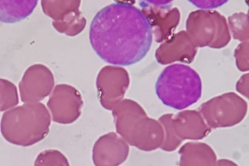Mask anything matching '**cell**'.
<instances>
[{
    "label": "cell",
    "mask_w": 249,
    "mask_h": 166,
    "mask_svg": "<svg viewBox=\"0 0 249 166\" xmlns=\"http://www.w3.org/2000/svg\"><path fill=\"white\" fill-rule=\"evenodd\" d=\"M196 7L202 9H214L225 4L229 0H188Z\"/></svg>",
    "instance_id": "17"
},
{
    "label": "cell",
    "mask_w": 249,
    "mask_h": 166,
    "mask_svg": "<svg viewBox=\"0 0 249 166\" xmlns=\"http://www.w3.org/2000/svg\"><path fill=\"white\" fill-rule=\"evenodd\" d=\"M83 101L79 92L67 85L56 86L47 106L53 121L60 124H70L80 116Z\"/></svg>",
    "instance_id": "8"
},
{
    "label": "cell",
    "mask_w": 249,
    "mask_h": 166,
    "mask_svg": "<svg viewBox=\"0 0 249 166\" xmlns=\"http://www.w3.org/2000/svg\"><path fill=\"white\" fill-rule=\"evenodd\" d=\"M117 3L122 5H132L135 3V0H114Z\"/></svg>",
    "instance_id": "19"
},
{
    "label": "cell",
    "mask_w": 249,
    "mask_h": 166,
    "mask_svg": "<svg viewBox=\"0 0 249 166\" xmlns=\"http://www.w3.org/2000/svg\"><path fill=\"white\" fill-rule=\"evenodd\" d=\"M156 92L164 105L183 110L194 105L201 97V78L188 66L172 65L166 68L159 76Z\"/></svg>",
    "instance_id": "4"
},
{
    "label": "cell",
    "mask_w": 249,
    "mask_h": 166,
    "mask_svg": "<svg viewBox=\"0 0 249 166\" xmlns=\"http://www.w3.org/2000/svg\"><path fill=\"white\" fill-rule=\"evenodd\" d=\"M142 11L151 26L153 37L157 43H161L174 34L180 21L179 10L169 5L156 6L140 4Z\"/></svg>",
    "instance_id": "10"
},
{
    "label": "cell",
    "mask_w": 249,
    "mask_h": 166,
    "mask_svg": "<svg viewBox=\"0 0 249 166\" xmlns=\"http://www.w3.org/2000/svg\"><path fill=\"white\" fill-rule=\"evenodd\" d=\"M129 147L123 140L114 133L100 137L95 143L93 150V159L95 165H118L125 161Z\"/></svg>",
    "instance_id": "12"
},
{
    "label": "cell",
    "mask_w": 249,
    "mask_h": 166,
    "mask_svg": "<svg viewBox=\"0 0 249 166\" xmlns=\"http://www.w3.org/2000/svg\"><path fill=\"white\" fill-rule=\"evenodd\" d=\"M38 0H1V22L13 24L29 17L34 11Z\"/></svg>",
    "instance_id": "13"
},
{
    "label": "cell",
    "mask_w": 249,
    "mask_h": 166,
    "mask_svg": "<svg viewBox=\"0 0 249 166\" xmlns=\"http://www.w3.org/2000/svg\"><path fill=\"white\" fill-rule=\"evenodd\" d=\"M130 84L128 72L122 68L107 66L99 72L96 86L101 105L113 109L120 102Z\"/></svg>",
    "instance_id": "7"
},
{
    "label": "cell",
    "mask_w": 249,
    "mask_h": 166,
    "mask_svg": "<svg viewBox=\"0 0 249 166\" xmlns=\"http://www.w3.org/2000/svg\"><path fill=\"white\" fill-rule=\"evenodd\" d=\"M156 50V57L159 63L167 65L175 61L191 63L197 53L196 48L185 31L174 34L164 41Z\"/></svg>",
    "instance_id": "11"
},
{
    "label": "cell",
    "mask_w": 249,
    "mask_h": 166,
    "mask_svg": "<svg viewBox=\"0 0 249 166\" xmlns=\"http://www.w3.org/2000/svg\"><path fill=\"white\" fill-rule=\"evenodd\" d=\"M44 151L40 153L36 158L35 166L63 165L69 166V163L63 154L57 150H51Z\"/></svg>",
    "instance_id": "16"
},
{
    "label": "cell",
    "mask_w": 249,
    "mask_h": 166,
    "mask_svg": "<svg viewBox=\"0 0 249 166\" xmlns=\"http://www.w3.org/2000/svg\"><path fill=\"white\" fill-rule=\"evenodd\" d=\"M186 33L196 48L221 49L231 40L225 18L214 10L192 12L186 20Z\"/></svg>",
    "instance_id": "5"
},
{
    "label": "cell",
    "mask_w": 249,
    "mask_h": 166,
    "mask_svg": "<svg viewBox=\"0 0 249 166\" xmlns=\"http://www.w3.org/2000/svg\"><path fill=\"white\" fill-rule=\"evenodd\" d=\"M81 0H41L44 13L53 20L59 33L74 37L86 27L87 19L79 11Z\"/></svg>",
    "instance_id": "6"
},
{
    "label": "cell",
    "mask_w": 249,
    "mask_h": 166,
    "mask_svg": "<svg viewBox=\"0 0 249 166\" xmlns=\"http://www.w3.org/2000/svg\"><path fill=\"white\" fill-rule=\"evenodd\" d=\"M228 22L235 39L248 40L249 16L244 13L233 14L228 18Z\"/></svg>",
    "instance_id": "14"
},
{
    "label": "cell",
    "mask_w": 249,
    "mask_h": 166,
    "mask_svg": "<svg viewBox=\"0 0 249 166\" xmlns=\"http://www.w3.org/2000/svg\"><path fill=\"white\" fill-rule=\"evenodd\" d=\"M51 120L50 114L43 103H26L3 114L1 132L11 143L31 146L46 137Z\"/></svg>",
    "instance_id": "2"
},
{
    "label": "cell",
    "mask_w": 249,
    "mask_h": 166,
    "mask_svg": "<svg viewBox=\"0 0 249 166\" xmlns=\"http://www.w3.org/2000/svg\"><path fill=\"white\" fill-rule=\"evenodd\" d=\"M54 86V78L46 67L36 65L29 68L19 85L20 98L24 102H36L46 97Z\"/></svg>",
    "instance_id": "9"
},
{
    "label": "cell",
    "mask_w": 249,
    "mask_h": 166,
    "mask_svg": "<svg viewBox=\"0 0 249 166\" xmlns=\"http://www.w3.org/2000/svg\"><path fill=\"white\" fill-rule=\"evenodd\" d=\"M116 131L132 146L144 151L160 147L163 131L159 124L148 118L138 103L129 99L113 109Z\"/></svg>",
    "instance_id": "3"
},
{
    "label": "cell",
    "mask_w": 249,
    "mask_h": 166,
    "mask_svg": "<svg viewBox=\"0 0 249 166\" xmlns=\"http://www.w3.org/2000/svg\"><path fill=\"white\" fill-rule=\"evenodd\" d=\"M140 4H147L156 6H167L174 0H139Z\"/></svg>",
    "instance_id": "18"
},
{
    "label": "cell",
    "mask_w": 249,
    "mask_h": 166,
    "mask_svg": "<svg viewBox=\"0 0 249 166\" xmlns=\"http://www.w3.org/2000/svg\"><path fill=\"white\" fill-rule=\"evenodd\" d=\"M153 38L147 18L132 5L116 3L103 8L90 27L92 49L104 61L114 65L137 63L150 51Z\"/></svg>",
    "instance_id": "1"
},
{
    "label": "cell",
    "mask_w": 249,
    "mask_h": 166,
    "mask_svg": "<svg viewBox=\"0 0 249 166\" xmlns=\"http://www.w3.org/2000/svg\"><path fill=\"white\" fill-rule=\"evenodd\" d=\"M18 103L16 87L10 81L1 79V111L11 109Z\"/></svg>",
    "instance_id": "15"
}]
</instances>
